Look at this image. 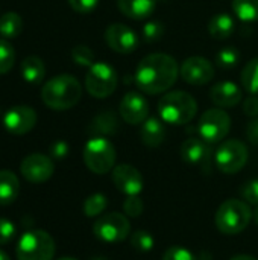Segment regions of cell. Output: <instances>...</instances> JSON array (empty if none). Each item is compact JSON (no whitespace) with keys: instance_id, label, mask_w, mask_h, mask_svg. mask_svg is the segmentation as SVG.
I'll list each match as a JSON object with an SVG mask.
<instances>
[{"instance_id":"6da1fadb","label":"cell","mask_w":258,"mask_h":260,"mask_svg":"<svg viewBox=\"0 0 258 260\" xmlns=\"http://www.w3.org/2000/svg\"><path fill=\"white\" fill-rule=\"evenodd\" d=\"M178 75L179 67L173 56L167 53H151L138 62L135 84L143 93L160 94L176 82Z\"/></svg>"},{"instance_id":"7a4b0ae2","label":"cell","mask_w":258,"mask_h":260,"mask_svg":"<svg viewBox=\"0 0 258 260\" xmlns=\"http://www.w3.org/2000/svg\"><path fill=\"white\" fill-rule=\"evenodd\" d=\"M82 98V87L71 75H58L49 79L41 88L43 102L56 111H64L75 107Z\"/></svg>"},{"instance_id":"3957f363","label":"cell","mask_w":258,"mask_h":260,"mask_svg":"<svg viewBox=\"0 0 258 260\" xmlns=\"http://www.w3.org/2000/svg\"><path fill=\"white\" fill-rule=\"evenodd\" d=\"M198 111L195 98L187 91H169L158 102L160 119L170 125H186L193 120Z\"/></svg>"},{"instance_id":"277c9868","label":"cell","mask_w":258,"mask_h":260,"mask_svg":"<svg viewBox=\"0 0 258 260\" xmlns=\"http://www.w3.org/2000/svg\"><path fill=\"white\" fill-rule=\"evenodd\" d=\"M252 219V210L242 200H227L216 212V227L220 233L234 236L242 233Z\"/></svg>"},{"instance_id":"5b68a950","label":"cell","mask_w":258,"mask_h":260,"mask_svg":"<svg viewBox=\"0 0 258 260\" xmlns=\"http://www.w3.org/2000/svg\"><path fill=\"white\" fill-rule=\"evenodd\" d=\"M116 148L105 137H93L85 143L84 163L93 174H108L116 168Z\"/></svg>"},{"instance_id":"8992f818","label":"cell","mask_w":258,"mask_h":260,"mask_svg":"<svg viewBox=\"0 0 258 260\" xmlns=\"http://www.w3.org/2000/svg\"><path fill=\"white\" fill-rule=\"evenodd\" d=\"M55 241L44 230L26 232L17 244V260H52Z\"/></svg>"},{"instance_id":"52a82bcc","label":"cell","mask_w":258,"mask_h":260,"mask_svg":"<svg viewBox=\"0 0 258 260\" xmlns=\"http://www.w3.org/2000/svg\"><path fill=\"white\" fill-rule=\"evenodd\" d=\"M119 84L117 72L113 66L106 62H94L85 76L87 91L97 99H105L111 96Z\"/></svg>"},{"instance_id":"ba28073f","label":"cell","mask_w":258,"mask_h":260,"mask_svg":"<svg viewBox=\"0 0 258 260\" xmlns=\"http://www.w3.org/2000/svg\"><path fill=\"white\" fill-rule=\"evenodd\" d=\"M93 233L97 239L116 244L125 241L131 233V222L126 215L119 212H111L100 215L93 225Z\"/></svg>"},{"instance_id":"9c48e42d","label":"cell","mask_w":258,"mask_h":260,"mask_svg":"<svg viewBox=\"0 0 258 260\" xmlns=\"http://www.w3.org/2000/svg\"><path fill=\"white\" fill-rule=\"evenodd\" d=\"M231 129V117L222 108H211L207 110L199 122H198V133L202 140L210 145L219 143L224 140Z\"/></svg>"},{"instance_id":"30bf717a","label":"cell","mask_w":258,"mask_h":260,"mask_svg":"<svg viewBox=\"0 0 258 260\" xmlns=\"http://www.w3.org/2000/svg\"><path fill=\"white\" fill-rule=\"evenodd\" d=\"M216 165L224 174H237L240 172L248 161V148L243 142L237 139L225 140L216 151L214 155Z\"/></svg>"},{"instance_id":"8fae6325","label":"cell","mask_w":258,"mask_h":260,"mask_svg":"<svg viewBox=\"0 0 258 260\" xmlns=\"http://www.w3.org/2000/svg\"><path fill=\"white\" fill-rule=\"evenodd\" d=\"M36 125V113L32 107L15 105L3 116V126L14 136H24Z\"/></svg>"},{"instance_id":"7c38bea8","label":"cell","mask_w":258,"mask_h":260,"mask_svg":"<svg viewBox=\"0 0 258 260\" xmlns=\"http://www.w3.org/2000/svg\"><path fill=\"white\" fill-rule=\"evenodd\" d=\"M55 171V165L50 157L44 154H30L23 158L20 165V172L29 183H46L52 178Z\"/></svg>"},{"instance_id":"4fadbf2b","label":"cell","mask_w":258,"mask_h":260,"mask_svg":"<svg viewBox=\"0 0 258 260\" xmlns=\"http://www.w3.org/2000/svg\"><path fill=\"white\" fill-rule=\"evenodd\" d=\"M179 75L187 84L201 87L214 78V67L204 56H190L179 67Z\"/></svg>"},{"instance_id":"5bb4252c","label":"cell","mask_w":258,"mask_h":260,"mask_svg":"<svg viewBox=\"0 0 258 260\" xmlns=\"http://www.w3.org/2000/svg\"><path fill=\"white\" fill-rule=\"evenodd\" d=\"M105 41L108 47L117 53H132L138 46L137 34L122 23H113L105 30Z\"/></svg>"},{"instance_id":"9a60e30c","label":"cell","mask_w":258,"mask_h":260,"mask_svg":"<svg viewBox=\"0 0 258 260\" xmlns=\"http://www.w3.org/2000/svg\"><path fill=\"white\" fill-rule=\"evenodd\" d=\"M119 113L122 119L129 125H140L148 119L149 104L143 94L129 91L123 96L119 105Z\"/></svg>"},{"instance_id":"2e32d148","label":"cell","mask_w":258,"mask_h":260,"mask_svg":"<svg viewBox=\"0 0 258 260\" xmlns=\"http://www.w3.org/2000/svg\"><path fill=\"white\" fill-rule=\"evenodd\" d=\"M113 183L119 192L131 197L140 195L144 187L143 177L140 171L131 165H119L113 169Z\"/></svg>"},{"instance_id":"e0dca14e","label":"cell","mask_w":258,"mask_h":260,"mask_svg":"<svg viewBox=\"0 0 258 260\" xmlns=\"http://www.w3.org/2000/svg\"><path fill=\"white\" fill-rule=\"evenodd\" d=\"M181 157L190 166H204L210 161L211 148L202 139L190 137L181 146Z\"/></svg>"},{"instance_id":"ac0fdd59","label":"cell","mask_w":258,"mask_h":260,"mask_svg":"<svg viewBox=\"0 0 258 260\" xmlns=\"http://www.w3.org/2000/svg\"><path fill=\"white\" fill-rule=\"evenodd\" d=\"M210 98L219 108H231L242 102L243 91L237 84L231 81H224L211 87Z\"/></svg>"},{"instance_id":"d6986e66","label":"cell","mask_w":258,"mask_h":260,"mask_svg":"<svg viewBox=\"0 0 258 260\" xmlns=\"http://www.w3.org/2000/svg\"><path fill=\"white\" fill-rule=\"evenodd\" d=\"M119 11L132 20H144L157 9V0H117Z\"/></svg>"},{"instance_id":"ffe728a7","label":"cell","mask_w":258,"mask_h":260,"mask_svg":"<svg viewBox=\"0 0 258 260\" xmlns=\"http://www.w3.org/2000/svg\"><path fill=\"white\" fill-rule=\"evenodd\" d=\"M141 142L149 148H158L166 139V128L161 119L149 117L143 122L140 131Z\"/></svg>"},{"instance_id":"44dd1931","label":"cell","mask_w":258,"mask_h":260,"mask_svg":"<svg viewBox=\"0 0 258 260\" xmlns=\"http://www.w3.org/2000/svg\"><path fill=\"white\" fill-rule=\"evenodd\" d=\"M20 193V181L11 171H0V206L12 204Z\"/></svg>"},{"instance_id":"7402d4cb","label":"cell","mask_w":258,"mask_h":260,"mask_svg":"<svg viewBox=\"0 0 258 260\" xmlns=\"http://www.w3.org/2000/svg\"><path fill=\"white\" fill-rule=\"evenodd\" d=\"M117 128H119V122H117L116 114L113 111H103L91 120L88 131L94 137H103V136L116 134Z\"/></svg>"},{"instance_id":"603a6c76","label":"cell","mask_w":258,"mask_h":260,"mask_svg":"<svg viewBox=\"0 0 258 260\" xmlns=\"http://www.w3.org/2000/svg\"><path fill=\"white\" fill-rule=\"evenodd\" d=\"M236 29V23H234V18L230 15V14H225V12H220V14H216L210 23H208V32L213 38H217V40H227L233 35Z\"/></svg>"},{"instance_id":"cb8c5ba5","label":"cell","mask_w":258,"mask_h":260,"mask_svg":"<svg viewBox=\"0 0 258 260\" xmlns=\"http://www.w3.org/2000/svg\"><path fill=\"white\" fill-rule=\"evenodd\" d=\"M20 69H21V76L29 84L41 82L44 75H46V66H44L43 59L40 56H35V55L26 56L21 61V67Z\"/></svg>"},{"instance_id":"d4e9b609","label":"cell","mask_w":258,"mask_h":260,"mask_svg":"<svg viewBox=\"0 0 258 260\" xmlns=\"http://www.w3.org/2000/svg\"><path fill=\"white\" fill-rule=\"evenodd\" d=\"M21 29H23V20L17 12L9 11L0 17V35L3 38L11 40L18 37Z\"/></svg>"},{"instance_id":"484cf974","label":"cell","mask_w":258,"mask_h":260,"mask_svg":"<svg viewBox=\"0 0 258 260\" xmlns=\"http://www.w3.org/2000/svg\"><path fill=\"white\" fill-rule=\"evenodd\" d=\"M233 11L242 21H257L258 0H233Z\"/></svg>"},{"instance_id":"4316f807","label":"cell","mask_w":258,"mask_h":260,"mask_svg":"<svg viewBox=\"0 0 258 260\" xmlns=\"http://www.w3.org/2000/svg\"><path fill=\"white\" fill-rule=\"evenodd\" d=\"M242 85L243 88L251 93V94H258V58H254L248 61L242 72Z\"/></svg>"},{"instance_id":"83f0119b","label":"cell","mask_w":258,"mask_h":260,"mask_svg":"<svg viewBox=\"0 0 258 260\" xmlns=\"http://www.w3.org/2000/svg\"><path fill=\"white\" fill-rule=\"evenodd\" d=\"M108 206V200L103 193H93L84 201V213L88 218L100 216Z\"/></svg>"},{"instance_id":"f1b7e54d","label":"cell","mask_w":258,"mask_h":260,"mask_svg":"<svg viewBox=\"0 0 258 260\" xmlns=\"http://www.w3.org/2000/svg\"><path fill=\"white\" fill-rule=\"evenodd\" d=\"M15 62V50L6 38H0V75L8 73Z\"/></svg>"},{"instance_id":"f546056e","label":"cell","mask_w":258,"mask_h":260,"mask_svg":"<svg viewBox=\"0 0 258 260\" xmlns=\"http://www.w3.org/2000/svg\"><path fill=\"white\" fill-rule=\"evenodd\" d=\"M131 245L140 253H149V251H152L155 241L151 233H148L144 230H137L131 236Z\"/></svg>"},{"instance_id":"4dcf8cb0","label":"cell","mask_w":258,"mask_h":260,"mask_svg":"<svg viewBox=\"0 0 258 260\" xmlns=\"http://www.w3.org/2000/svg\"><path fill=\"white\" fill-rule=\"evenodd\" d=\"M240 59V53L236 47H224L222 50L217 52L216 55V61L217 66L222 69H231L234 67Z\"/></svg>"},{"instance_id":"1f68e13d","label":"cell","mask_w":258,"mask_h":260,"mask_svg":"<svg viewBox=\"0 0 258 260\" xmlns=\"http://www.w3.org/2000/svg\"><path fill=\"white\" fill-rule=\"evenodd\" d=\"M71 59L82 67H91L94 64V53L88 46L79 44L71 50Z\"/></svg>"},{"instance_id":"d6a6232c","label":"cell","mask_w":258,"mask_h":260,"mask_svg":"<svg viewBox=\"0 0 258 260\" xmlns=\"http://www.w3.org/2000/svg\"><path fill=\"white\" fill-rule=\"evenodd\" d=\"M163 34H164V26L160 21H148L143 26V38L148 43H154V41L161 40Z\"/></svg>"},{"instance_id":"836d02e7","label":"cell","mask_w":258,"mask_h":260,"mask_svg":"<svg viewBox=\"0 0 258 260\" xmlns=\"http://www.w3.org/2000/svg\"><path fill=\"white\" fill-rule=\"evenodd\" d=\"M143 201L138 195H131L126 198V201L123 203V210L126 216L131 218H138L143 213Z\"/></svg>"},{"instance_id":"e575fe53","label":"cell","mask_w":258,"mask_h":260,"mask_svg":"<svg viewBox=\"0 0 258 260\" xmlns=\"http://www.w3.org/2000/svg\"><path fill=\"white\" fill-rule=\"evenodd\" d=\"M240 195L245 200V203H248L251 206H258V178L248 181L242 187Z\"/></svg>"},{"instance_id":"d590c367","label":"cell","mask_w":258,"mask_h":260,"mask_svg":"<svg viewBox=\"0 0 258 260\" xmlns=\"http://www.w3.org/2000/svg\"><path fill=\"white\" fill-rule=\"evenodd\" d=\"M163 260H198L196 256L184 247H170L166 250Z\"/></svg>"},{"instance_id":"8d00e7d4","label":"cell","mask_w":258,"mask_h":260,"mask_svg":"<svg viewBox=\"0 0 258 260\" xmlns=\"http://www.w3.org/2000/svg\"><path fill=\"white\" fill-rule=\"evenodd\" d=\"M67 2L71 6V9L79 14H90L99 5V0H67Z\"/></svg>"},{"instance_id":"74e56055","label":"cell","mask_w":258,"mask_h":260,"mask_svg":"<svg viewBox=\"0 0 258 260\" xmlns=\"http://www.w3.org/2000/svg\"><path fill=\"white\" fill-rule=\"evenodd\" d=\"M14 236H15V225L8 219L0 218V245L11 242Z\"/></svg>"},{"instance_id":"f35d334b","label":"cell","mask_w":258,"mask_h":260,"mask_svg":"<svg viewBox=\"0 0 258 260\" xmlns=\"http://www.w3.org/2000/svg\"><path fill=\"white\" fill-rule=\"evenodd\" d=\"M243 113L249 117H255L258 114V94H251L243 102Z\"/></svg>"},{"instance_id":"ab89813d","label":"cell","mask_w":258,"mask_h":260,"mask_svg":"<svg viewBox=\"0 0 258 260\" xmlns=\"http://www.w3.org/2000/svg\"><path fill=\"white\" fill-rule=\"evenodd\" d=\"M50 152H52V157L61 160V158H64L68 154V145L65 142H61V140L55 142L52 145V148H50Z\"/></svg>"},{"instance_id":"60d3db41","label":"cell","mask_w":258,"mask_h":260,"mask_svg":"<svg viewBox=\"0 0 258 260\" xmlns=\"http://www.w3.org/2000/svg\"><path fill=\"white\" fill-rule=\"evenodd\" d=\"M246 136H248V139H249V142H251L252 145L258 146V117L257 119H254V120H251V122L248 123Z\"/></svg>"},{"instance_id":"b9f144b4","label":"cell","mask_w":258,"mask_h":260,"mask_svg":"<svg viewBox=\"0 0 258 260\" xmlns=\"http://www.w3.org/2000/svg\"><path fill=\"white\" fill-rule=\"evenodd\" d=\"M230 260H258V259L257 257H254V256H248V254H239V256L231 257Z\"/></svg>"},{"instance_id":"7bdbcfd3","label":"cell","mask_w":258,"mask_h":260,"mask_svg":"<svg viewBox=\"0 0 258 260\" xmlns=\"http://www.w3.org/2000/svg\"><path fill=\"white\" fill-rule=\"evenodd\" d=\"M252 219H254V222L258 225V206H255V210L252 212Z\"/></svg>"},{"instance_id":"ee69618b","label":"cell","mask_w":258,"mask_h":260,"mask_svg":"<svg viewBox=\"0 0 258 260\" xmlns=\"http://www.w3.org/2000/svg\"><path fill=\"white\" fill-rule=\"evenodd\" d=\"M0 260H11V259H9V256H8L5 251H2V250H0Z\"/></svg>"},{"instance_id":"f6af8a7d","label":"cell","mask_w":258,"mask_h":260,"mask_svg":"<svg viewBox=\"0 0 258 260\" xmlns=\"http://www.w3.org/2000/svg\"><path fill=\"white\" fill-rule=\"evenodd\" d=\"M58 260H78V259H75V257H61V259H58Z\"/></svg>"},{"instance_id":"bcb514c9","label":"cell","mask_w":258,"mask_h":260,"mask_svg":"<svg viewBox=\"0 0 258 260\" xmlns=\"http://www.w3.org/2000/svg\"><path fill=\"white\" fill-rule=\"evenodd\" d=\"M91 260H108V259H105V257H93Z\"/></svg>"}]
</instances>
